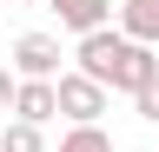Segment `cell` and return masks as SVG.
<instances>
[{
	"mask_svg": "<svg viewBox=\"0 0 159 152\" xmlns=\"http://www.w3.org/2000/svg\"><path fill=\"white\" fill-rule=\"evenodd\" d=\"M73 73L99 80L106 93H133L139 99V93L159 80V46H139L119 27H106V33H86V40L73 46Z\"/></svg>",
	"mask_w": 159,
	"mask_h": 152,
	"instance_id": "6da1fadb",
	"label": "cell"
},
{
	"mask_svg": "<svg viewBox=\"0 0 159 152\" xmlns=\"http://www.w3.org/2000/svg\"><path fill=\"white\" fill-rule=\"evenodd\" d=\"M106 99H113V93L99 86V80H86V73H60V119H66V126H99Z\"/></svg>",
	"mask_w": 159,
	"mask_h": 152,
	"instance_id": "7a4b0ae2",
	"label": "cell"
},
{
	"mask_svg": "<svg viewBox=\"0 0 159 152\" xmlns=\"http://www.w3.org/2000/svg\"><path fill=\"white\" fill-rule=\"evenodd\" d=\"M13 73L20 80H60V40L53 33H20L13 40Z\"/></svg>",
	"mask_w": 159,
	"mask_h": 152,
	"instance_id": "3957f363",
	"label": "cell"
},
{
	"mask_svg": "<svg viewBox=\"0 0 159 152\" xmlns=\"http://www.w3.org/2000/svg\"><path fill=\"white\" fill-rule=\"evenodd\" d=\"M47 7L60 13V27H66V33H80V40L119 27V7H113V0H47Z\"/></svg>",
	"mask_w": 159,
	"mask_h": 152,
	"instance_id": "277c9868",
	"label": "cell"
},
{
	"mask_svg": "<svg viewBox=\"0 0 159 152\" xmlns=\"http://www.w3.org/2000/svg\"><path fill=\"white\" fill-rule=\"evenodd\" d=\"M13 119H27V126L60 119V80H20V93H13Z\"/></svg>",
	"mask_w": 159,
	"mask_h": 152,
	"instance_id": "5b68a950",
	"label": "cell"
},
{
	"mask_svg": "<svg viewBox=\"0 0 159 152\" xmlns=\"http://www.w3.org/2000/svg\"><path fill=\"white\" fill-rule=\"evenodd\" d=\"M119 33L139 46H159V0H119Z\"/></svg>",
	"mask_w": 159,
	"mask_h": 152,
	"instance_id": "8992f818",
	"label": "cell"
},
{
	"mask_svg": "<svg viewBox=\"0 0 159 152\" xmlns=\"http://www.w3.org/2000/svg\"><path fill=\"white\" fill-rule=\"evenodd\" d=\"M0 152H47V126L7 119V126H0Z\"/></svg>",
	"mask_w": 159,
	"mask_h": 152,
	"instance_id": "52a82bcc",
	"label": "cell"
},
{
	"mask_svg": "<svg viewBox=\"0 0 159 152\" xmlns=\"http://www.w3.org/2000/svg\"><path fill=\"white\" fill-rule=\"evenodd\" d=\"M60 152H113V139L99 126H66L60 132Z\"/></svg>",
	"mask_w": 159,
	"mask_h": 152,
	"instance_id": "ba28073f",
	"label": "cell"
},
{
	"mask_svg": "<svg viewBox=\"0 0 159 152\" xmlns=\"http://www.w3.org/2000/svg\"><path fill=\"white\" fill-rule=\"evenodd\" d=\"M133 112H139V119H146V126H159V80L146 86V93H139V99H133Z\"/></svg>",
	"mask_w": 159,
	"mask_h": 152,
	"instance_id": "9c48e42d",
	"label": "cell"
},
{
	"mask_svg": "<svg viewBox=\"0 0 159 152\" xmlns=\"http://www.w3.org/2000/svg\"><path fill=\"white\" fill-rule=\"evenodd\" d=\"M20 7H47V0H20Z\"/></svg>",
	"mask_w": 159,
	"mask_h": 152,
	"instance_id": "30bf717a",
	"label": "cell"
},
{
	"mask_svg": "<svg viewBox=\"0 0 159 152\" xmlns=\"http://www.w3.org/2000/svg\"><path fill=\"white\" fill-rule=\"evenodd\" d=\"M0 126H7V99H0Z\"/></svg>",
	"mask_w": 159,
	"mask_h": 152,
	"instance_id": "8fae6325",
	"label": "cell"
},
{
	"mask_svg": "<svg viewBox=\"0 0 159 152\" xmlns=\"http://www.w3.org/2000/svg\"><path fill=\"white\" fill-rule=\"evenodd\" d=\"M133 152H146V145H133Z\"/></svg>",
	"mask_w": 159,
	"mask_h": 152,
	"instance_id": "7c38bea8",
	"label": "cell"
}]
</instances>
